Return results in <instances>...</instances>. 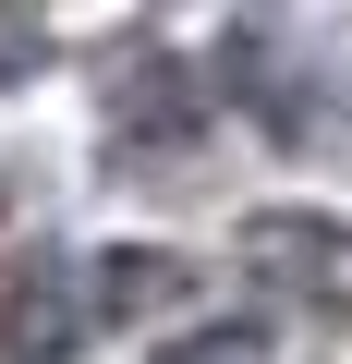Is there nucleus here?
I'll return each instance as SVG.
<instances>
[{
  "label": "nucleus",
  "mask_w": 352,
  "mask_h": 364,
  "mask_svg": "<svg viewBox=\"0 0 352 364\" xmlns=\"http://www.w3.org/2000/svg\"><path fill=\"white\" fill-rule=\"evenodd\" d=\"M243 255H267V267H340V243H328L316 219H255V231H243Z\"/></svg>",
  "instance_id": "obj_2"
},
{
  "label": "nucleus",
  "mask_w": 352,
  "mask_h": 364,
  "mask_svg": "<svg viewBox=\"0 0 352 364\" xmlns=\"http://www.w3.org/2000/svg\"><path fill=\"white\" fill-rule=\"evenodd\" d=\"M158 364H255V328H207V340H183V352H158Z\"/></svg>",
  "instance_id": "obj_3"
},
{
  "label": "nucleus",
  "mask_w": 352,
  "mask_h": 364,
  "mask_svg": "<svg viewBox=\"0 0 352 364\" xmlns=\"http://www.w3.org/2000/svg\"><path fill=\"white\" fill-rule=\"evenodd\" d=\"M25 49H37V37H25V25H0V73H13V61H25Z\"/></svg>",
  "instance_id": "obj_4"
},
{
  "label": "nucleus",
  "mask_w": 352,
  "mask_h": 364,
  "mask_svg": "<svg viewBox=\"0 0 352 364\" xmlns=\"http://www.w3.org/2000/svg\"><path fill=\"white\" fill-rule=\"evenodd\" d=\"M97 291H110L97 316H134L146 291H183V255H97Z\"/></svg>",
  "instance_id": "obj_1"
}]
</instances>
